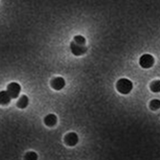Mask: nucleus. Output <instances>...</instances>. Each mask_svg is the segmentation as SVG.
I'll list each match as a JSON object with an SVG mask.
<instances>
[{"instance_id": "f257e3e1", "label": "nucleus", "mask_w": 160, "mask_h": 160, "mask_svg": "<svg viewBox=\"0 0 160 160\" xmlns=\"http://www.w3.org/2000/svg\"><path fill=\"white\" fill-rule=\"evenodd\" d=\"M132 87H133L132 82L128 79H126V78L120 79L117 82V83H116V88H117V90L121 94H124V95L130 93V91L132 90Z\"/></svg>"}, {"instance_id": "f03ea898", "label": "nucleus", "mask_w": 160, "mask_h": 160, "mask_svg": "<svg viewBox=\"0 0 160 160\" xmlns=\"http://www.w3.org/2000/svg\"><path fill=\"white\" fill-rule=\"evenodd\" d=\"M139 64L142 68L148 69L151 68L154 64V59L153 57L150 54H144L140 57L139 59Z\"/></svg>"}, {"instance_id": "7ed1b4c3", "label": "nucleus", "mask_w": 160, "mask_h": 160, "mask_svg": "<svg viewBox=\"0 0 160 160\" xmlns=\"http://www.w3.org/2000/svg\"><path fill=\"white\" fill-rule=\"evenodd\" d=\"M21 91V86L19 83L16 82H11L8 87H7V92L9 93V95L11 96L12 99H17Z\"/></svg>"}, {"instance_id": "20e7f679", "label": "nucleus", "mask_w": 160, "mask_h": 160, "mask_svg": "<svg viewBox=\"0 0 160 160\" xmlns=\"http://www.w3.org/2000/svg\"><path fill=\"white\" fill-rule=\"evenodd\" d=\"M70 49H71V52L75 56H82V55L85 54L87 51V47L85 45L78 44V43H76L74 41H72L70 43Z\"/></svg>"}, {"instance_id": "39448f33", "label": "nucleus", "mask_w": 160, "mask_h": 160, "mask_svg": "<svg viewBox=\"0 0 160 160\" xmlns=\"http://www.w3.org/2000/svg\"><path fill=\"white\" fill-rule=\"evenodd\" d=\"M64 142H65V144L67 145V146L74 147L79 142V137H78L77 133H75V132H69V133H67L65 135Z\"/></svg>"}, {"instance_id": "423d86ee", "label": "nucleus", "mask_w": 160, "mask_h": 160, "mask_svg": "<svg viewBox=\"0 0 160 160\" xmlns=\"http://www.w3.org/2000/svg\"><path fill=\"white\" fill-rule=\"evenodd\" d=\"M51 85L55 90H62L65 86V81L62 77H57L52 80Z\"/></svg>"}, {"instance_id": "0eeeda50", "label": "nucleus", "mask_w": 160, "mask_h": 160, "mask_svg": "<svg viewBox=\"0 0 160 160\" xmlns=\"http://www.w3.org/2000/svg\"><path fill=\"white\" fill-rule=\"evenodd\" d=\"M11 96L9 95V93L7 92V90H2L0 91V105L2 106H7L10 104L11 102Z\"/></svg>"}, {"instance_id": "6e6552de", "label": "nucleus", "mask_w": 160, "mask_h": 160, "mask_svg": "<svg viewBox=\"0 0 160 160\" xmlns=\"http://www.w3.org/2000/svg\"><path fill=\"white\" fill-rule=\"evenodd\" d=\"M57 121H58L57 116L55 114H51V113L46 115L44 118V124L47 127H54L57 124Z\"/></svg>"}, {"instance_id": "1a4fd4ad", "label": "nucleus", "mask_w": 160, "mask_h": 160, "mask_svg": "<svg viewBox=\"0 0 160 160\" xmlns=\"http://www.w3.org/2000/svg\"><path fill=\"white\" fill-rule=\"evenodd\" d=\"M28 105H29V99H28V97L26 95H22L20 97V99L18 100V107L19 108L23 109V108H26Z\"/></svg>"}, {"instance_id": "9d476101", "label": "nucleus", "mask_w": 160, "mask_h": 160, "mask_svg": "<svg viewBox=\"0 0 160 160\" xmlns=\"http://www.w3.org/2000/svg\"><path fill=\"white\" fill-rule=\"evenodd\" d=\"M151 90L152 92H155V93L160 91V81H154L151 84Z\"/></svg>"}, {"instance_id": "9b49d317", "label": "nucleus", "mask_w": 160, "mask_h": 160, "mask_svg": "<svg viewBox=\"0 0 160 160\" xmlns=\"http://www.w3.org/2000/svg\"><path fill=\"white\" fill-rule=\"evenodd\" d=\"M74 42L78 43V44H81V45H85V42H86V39L84 37L82 36H76L74 38Z\"/></svg>"}, {"instance_id": "f8f14e48", "label": "nucleus", "mask_w": 160, "mask_h": 160, "mask_svg": "<svg viewBox=\"0 0 160 160\" xmlns=\"http://www.w3.org/2000/svg\"><path fill=\"white\" fill-rule=\"evenodd\" d=\"M25 159L26 160H37L38 154L34 152H29L25 154Z\"/></svg>"}, {"instance_id": "ddd939ff", "label": "nucleus", "mask_w": 160, "mask_h": 160, "mask_svg": "<svg viewBox=\"0 0 160 160\" xmlns=\"http://www.w3.org/2000/svg\"><path fill=\"white\" fill-rule=\"evenodd\" d=\"M160 102H159V100H157V99H154V100H152V102H151V104H150V108H152V109H153V110H156V109H158L159 108H160Z\"/></svg>"}]
</instances>
